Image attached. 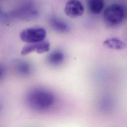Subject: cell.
I'll return each instance as SVG.
<instances>
[{
	"label": "cell",
	"instance_id": "6da1fadb",
	"mask_svg": "<svg viewBox=\"0 0 127 127\" xmlns=\"http://www.w3.org/2000/svg\"><path fill=\"white\" fill-rule=\"evenodd\" d=\"M26 101L32 109L44 111L50 109L55 102V96L51 92L43 89H33L27 93Z\"/></svg>",
	"mask_w": 127,
	"mask_h": 127
},
{
	"label": "cell",
	"instance_id": "7a4b0ae2",
	"mask_svg": "<svg viewBox=\"0 0 127 127\" xmlns=\"http://www.w3.org/2000/svg\"><path fill=\"white\" fill-rule=\"evenodd\" d=\"M103 16L105 24L109 27H114L123 22L126 17V12L122 5L114 3L105 9Z\"/></svg>",
	"mask_w": 127,
	"mask_h": 127
},
{
	"label": "cell",
	"instance_id": "3957f363",
	"mask_svg": "<svg viewBox=\"0 0 127 127\" xmlns=\"http://www.w3.org/2000/svg\"><path fill=\"white\" fill-rule=\"evenodd\" d=\"M47 31L43 28H31L22 30L20 34V38L22 41L27 44L35 43L45 40Z\"/></svg>",
	"mask_w": 127,
	"mask_h": 127
},
{
	"label": "cell",
	"instance_id": "277c9868",
	"mask_svg": "<svg viewBox=\"0 0 127 127\" xmlns=\"http://www.w3.org/2000/svg\"><path fill=\"white\" fill-rule=\"evenodd\" d=\"M50 49V44L47 41L28 44L25 46L22 49L21 55L26 56L33 52H36L39 54H44L49 51Z\"/></svg>",
	"mask_w": 127,
	"mask_h": 127
},
{
	"label": "cell",
	"instance_id": "5b68a950",
	"mask_svg": "<svg viewBox=\"0 0 127 127\" xmlns=\"http://www.w3.org/2000/svg\"><path fill=\"white\" fill-rule=\"evenodd\" d=\"M64 12L70 17L81 16L84 12V7L79 0H69L66 3Z\"/></svg>",
	"mask_w": 127,
	"mask_h": 127
},
{
	"label": "cell",
	"instance_id": "8992f818",
	"mask_svg": "<svg viewBox=\"0 0 127 127\" xmlns=\"http://www.w3.org/2000/svg\"><path fill=\"white\" fill-rule=\"evenodd\" d=\"M103 44L105 47L114 50H121L126 47L125 42L116 37L108 38L103 42Z\"/></svg>",
	"mask_w": 127,
	"mask_h": 127
},
{
	"label": "cell",
	"instance_id": "52a82bcc",
	"mask_svg": "<svg viewBox=\"0 0 127 127\" xmlns=\"http://www.w3.org/2000/svg\"><path fill=\"white\" fill-rule=\"evenodd\" d=\"M104 6V0H88L87 7L90 13L93 14H99Z\"/></svg>",
	"mask_w": 127,
	"mask_h": 127
},
{
	"label": "cell",
	"instance_id": "ba28073f",
	"mask_svg": "<svg viewBox=\"0 0 127 127\" xmlns=\"http://www.w3.org/2000/svg\"><path fill=\"white\" fill-rule=\"evenodd\" d=\"M64 54L60 51H55L51 53L47 58V62L52 66H58L64 62Z\"/></svg>",
	"mask_w": 127,
	"mask_h": 127
},
{
	"label": "cell",
	"instance_id": "9c48e42d",
	"mask_svg": "<svg viewBox=\"0 0 127 127\" xmlns=\"http://www.w3.org/2000/svg\"><path fill=\"white\" fill-rule=\"evenodd\" d=\"M50 25L54 30L58 32L64 33L69 30V27L65 22L56 18H53L51 20Z\"/></svg>",
	"mask_w": 127,
	"mask_h": 127
},
{
	"label": "cell",
	"instance_id": "30bf717a",
	"mask_svg": "<svg viewBox=\"0 0 127 127\" xmlns=\"http://www.w3.org/2000/svg\"><path fill=\"white\" fill-rule=\"evenodd\" d=\"M18 72L23 75L29 74L31 72V67L29 64L25 63H19L16 65Z\"/></svg>",
	"mask_w": 127,
	"mask_h": 127
}]
</instances>
